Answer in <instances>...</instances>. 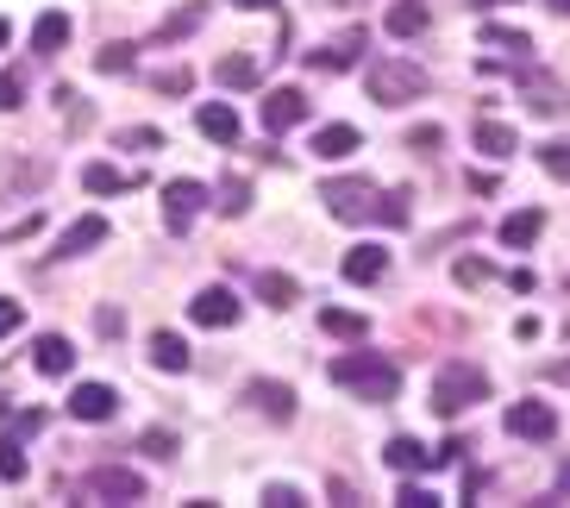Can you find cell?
I'll list each match as a JSON object with an SVG mask.
<instances>
[{"label": "cell", "instance_id": "obj_1", "mask_svg": "<svg viewBox=\"0 0 570 508\" xmlns=\"http://www.w3.org/2000/svg\"><path fill=\"white\" fill-rule=\"evenodd\" d=\"M320 202L332 220H345V227H408L414 220V195L408 189H376L364 177H332L320 182Z\"/></svg>", "mask_w": 570, "mask_h": 508}, {"label": "cell", "instance_id": "obj_2", "mask_svg": "<svg viewBox=\"0 0 570 508\" xmlns=\"http://www.w3.org/2000/svg\"><path fill=\"white\" fill-rule=\"evenodd\" d=\"M332 383H339V389H351L357 402H396V396H401V371L383 352H345V358H332Z\"/></svg>", "mask_w": 570, "mask_h": 508}, {"label": "cell", "instance_id": "obj_3", "mask_svg": "<svg viewBox=\"0 0 570 508\" xmlns=\"http://www.w3.org/2000/svg\"><path fill=\"white\" fill-rule=\"evenodd\" d=\"M364 88H371L376 107H408L426 95V70H414L408 57H376L371 70H364Z\"/></svg>", "mask_w": 570, "mask_h": 508}, {"label": "cell", "instance_id": "obj_4", "mask_svg": "<svg viewBox=\"0 0 570 508\" xmlns=\"http://www.w3.org/2000/svg\"><path fill=\"white\" fill-rule=\"evenodd\" d=\"M489 396V377L476 371V364H446L439 371V383H433V414H446V421H458L464 408H476Z\"/></svg>", "mask_w": 570, "mask_h": 508}, {"label": "cell", "instance_id": "obj_5", "mask_svg": "<svg viewBox=\"0 0 570 508\" xmlns=\"http://www.w3.org/2000/svg\"><path fill=\"white\" fill-rule=\"evenodd\" d=\"M82 496H95V503H145L150 489L138 471H125V464H95L88 477H82Z\"/></svg>", "mask_w": 570, "mask_h": 508}, {"label": "cell", "instance_id": "obj_6", "mask_svg": "<svg viewBox=\"0 0 570 508\" xmlns=\"http://www.w3.org/2000/svg\"><path fill=\"white\" fill-rule=\"evenodd\" d=\"M207 202H214V195H207L195 177L163 182V227H170V232H189V227H195V214H201Z\"/></svg>", "mask_w": 570, "mask_h": 508}, {"label": "cell", "instance_id": "obj_7", "mask_svg": "<svg viewBox=\"0 0 570 508\" xmlns=\"http://www.w3.org/2000/svg\"><path fill=\"white\" fill-rule=\"evenodd\" d=\"M245 402L257 408V414H270L276 427H289V421H295V389H289V383L257 377V383H245Z\"/></svg>", "mask_w": 570, "mask_h": 508}, {"label": "cell", "instance_id": "obj_8", "mask_svg": "<svg viewBox=\"0 0 570 508\" xmlns=\"http://www.w3.org/2000/svg\"><path fill=\"white\" fill-rule=\"evenodd\" d=\"M189 314H195V327H239V295L232 289H201L195 302H189Z\"/></svg>", "mask_w": 570, "mask_h": 508}, {"label": "cell", "instance_id": "obj_9", "mask_svg": "<svg viewBox=\"0 0 570 508\" xmlns=\"http://www.w3.org/2000/svg\"><path fill=\"white\" fill-rule=\"evenodd\" d=\"M508 433H514V439H551V433H558V408L551 402H514L508 408Z\"/></svg>", "mask_w": 570, "mask_h": 508}, {"label": "cell", "instance_id": "obj_10", "mask_svg": "<svg viewBox=\"0 0 570 508\" xmlns=\"http://www.w3.org/2000/svg\"><path fill=\"white\" fill-rule=\"evenodd\" d=\"M307 120V95L301 88H270L264 95V132H289Z\"/></svg>", "mask_w": 570, "mask_h": 508}, {"label": "cell", "instance_id": "obj_11", "mask_svg": "<svg viewBox=\"0 0 570 508\" xmlns=\"http://www.w3.org/2000/svg\"><path fill=\"white\" fill-rule=\"evenodd\" d=\"M70 414H75V421H113V414H120V396H113L107 383H75V389H70Z\"/></svg>", "mask_w": 570, "mask_h": 508}, {"label": "cell", "instance_id": "obj_12", "mask_svg": "<svg viewBox=\"0 0 570 508\" xmlns=\"http://www.w3.org/2000/svg\"><path fill=\"white\" fill-rule=\"evenodd\" d=\"M364 51H371V38H364V32H339L332 45L307 51V63H314V70H351V63H364Z\"/></svg>", "mask_w": 570, "mask_h": 508}, {"label": "cell", "instance_id": "obj_13", "mask_svg": "<svg viewBox=\"0 0 570 508\" xmlns=\"http://www.w3.org/2000/svg\"><path fill=\"white\" fill-rule=\"evenodd\" d=\"M32 364H38V377H70L75 371V346L63 332H45L38 346H32Z\"/></svg>", "mask_w": 570, "mask_h": 508}, {"label": "cell", "instance_id": "obj_14", "mask_svg": "<svg viewBox=\"0 0 570 508\" xmlns=\"http://www.w3.org/2000/svg\"><path fill=\"white\" fill-rule=\"evenodd\" d=\"M195 126H201V138H214V145H232V138H239V113H232L226 101H207V107L195 113Z\"/></svg>", "mask_w": 570, "mask_h": 508}, {"label": "cell", "instance_id": "obj_15", "mask_svg": "<svg viewBox=\"0 0 570 508\" xmlns=\"http://www.w3.org/2000/svg\"><path fill=\"white\" fill-rule=\"evenodd\" d=\"M150 364L182 377V371H189V339H182V332H150Z\"/></svg>", "mask_w": 570, "mask_h": 508}, {"label": "cell", "instance_id": "obj_16", "mask_svg": "<svg viewBox=\"0 0 570 508\" xmlns=\"http://www.w3.org/2000/svg\"><path fill=\"white\" fill-rule=\"evenodd\" d=\"M214 82H220V88H257V82H264V70H257V57L232 51V57H220V63H214Z\"/></svg>", "mask_w": 570, "mask_h": 508}, {"label": "cell", "instance_id": "obj_17", "mask_svg": "<svg viewBox=\"0 0 570 508\" xmlns=\"http://www.w3.org/2000/svg\"><path fill=\"white\" fill-rule=\"evenodd\" d=\"M339 270H345V282H376L389 270V252H383V245H357V252H345Z\"/></svg>", "mask_w": 570, "mask_h": 508}, {"label": "cell", "instance_id": "obj_18", "mask_svg": "<svg viewBox=\"0 0 570 508\" xmlns=\"http://www.w3.org/2000/svg\"><path fill=\"white\" fill-rule=\"evenodd\" d=\"M476 152L501 164V157L521 152V138H514V126H501V120H476Z\"/></svg>", "mask_w": 570, "mask_h": 508}, {"label": "cell", "instance_id": "obj_19", "mask_svg": "<svg viewBox=\"0 0 570 508\" xmlns=\"http://www.w3.org/2000/svg\"><path fill=\"white\" fill-rule=\"evenodd\" d=\"M383 458H389V471H401V477H408V471H426V464H433V452H426L421 439H408V433H396V439L383 446Z\"/></svg>", "mask_w": 570, "mask_h": 508}, {"label": "cell", "instance_id": "obj_20", "mask_svg": "<svg viewBox=\"0 0 570 508\" xmlns=\"http://www.w3.org/2000/svg\"><path fill=\"white\" fill-rule=\"evenodd\" d=\"M100 239H107V220H100V214H82V220L63 232V245H57V252H63V257H82V252H95Z\"/></svg>", "mask_w": 570, "mask_h": 508}, {"label": "cell", "instance_id": "obj_21", "mask_svg": "<svg viewBox=\"0 0 570 508\" xmlns=\"http://www.w3.org/2000/svg\"><path fill=\"white\" fill-rule=\"evenodd\" d=\"M539 227H546V214H539V207H521V214H508V220H501V245L526 252V245L539 239Z\"/></svg>", "mask_w": 570, "mask_h": 508}, {"label": "cell", "instance_id": "obj_22", "mask_svg": "<svg viewBox=\"0 0 570 508\" xmlns=\"http://www.w3.org/2000/svg\"><path fill=\"white\" fill-rule=\"evenodd\" d=\"M357 145H364V138H357V126H320V132H314V157H326V164L351 157Z\"/></svg>", "mask_w": 570, "mask_h": 508}, {"label": "cell", "instance_id": "obj_23", "mask_svg": "<svg viewBox=\"0 0 570 508\" xmlns=\"http://www.w3.org/2000/svg\"><path fill=\"white\" fill-rule=\"evenodd\" d=\"M426 20H433L426 0H396V7H389V38H421Z\"/></svg>", "mask_w": 570, "mask_h": 508}, {"label": "cell", "instance_id": "obj_24", "mask_svg": "<svg viewBox=\"0 0 570 508\" xmlns=\"http://www.w3.org/2000/svg\"><path fill=\"white\" fill-rule=\"evenodd\" d=\"M63 45H70V20H63V13H45V20L32 26V51H38V57H57Z\"/></svg>", "mask_w": 570, "mask_h": 508}, {"label": "cell", "instance_id": "obj_25", "mask_svg": "<svg viewBox=\"0 0 570 508\" xmlns=\"http://www.w3.org/2000/svg\"><path fill=\"white\" fill-rule=\"evenodd\" d=\"M257 295H264L270 307H295L301 302V282L282 277V270H257Z\"/></svg>", "mask_w": 570, "mask_h": 508}, {"label": "cell", "instance_id": "obj_26", "mask_svg": "<svg viewBox=\"0 0 570 508\" xmlns=\"http://www.w3.org/2000/svg\"><path fill=\"white\" fill-rule=\"evenodd\" d=\"M201 20H207V0H189V7L175 13V20H163V26H157V38H150V45H175V38H189Z\"/></svg>", "mask_w": 570, "mask_h": 508}, {"label": "cell", "instance_id": "obj_27", "mask_svg": "<svg viewBox=\"0 0 570 508\" xmlns=\"http://www.w3.org/2000/svg\"><path fill=\"white\" fill-rule=\"evenodd\" d=\"M82 189H88V195H125V189H132V177H125V170H113V164H88V170H82Z\"/></svg>", "mask_w": 570, "mask_h": 508}, {"label": "cell", "instance_id": "obj_28", "mask_svg": "<svg viewBox=\"0 0 570 508\" xmlns=\"http://www.w3.org/2000/svg\"><path fill=\"white\" fill-rule=\"evenodd\" d=\"M320 327L339 332V339H364V332H371V320H364V314H351V307H326Z\"/></svg>", "mask_w": 570, "mask_h": 508}, {"label": "cell", "instance_id": "obj_29", "mask_svg": "<svg viewBox=\"0 0 570 508\" xmlns=\"http://www.w3.org/2000/svg\"><path fill=\"white\" fill-rule=\"evenodd\" d=\"M25 471H32V464H25V446L7 433V439H0V483H25Z\"/></svg>", "mask_w": 570, "mask_h": 508}, {"label": "cell", "instance_id": "obj_30", "mask_svg": "<svg viewBox=\"0 0 570 508\" xmlns=\"http://www.w3.org/2000/svg\"><path fill=\"white\" fill-rule=\"evenodd\" d=\"M483 45H496V51H514V57L533 51V38H526V32H514V26H483Z\"/></svg>", "mask_w": 570, "mask_h": 508}, {"label": "cell", "instance_id": "obj_31", "mask_svg": "<svg viewBox=\"0 0 570 508\" xmlns=\"http://www.w3.org/2000/svg\"><path fill=\"white\" fill-rule=\"evenodd\" d=\"M539 164H546V177L570 182V145H565V138H551V145H539Z\"/></svg>", "mask_w": 570, "mask_h": 508}, {"label": "cell", "instance_id": "obj_32", "mask_svg": "<svg viewBox=\"0 0 570 508\" xmlns=\"http://www.w3.org/2000/svg\"><path fill=\"white\" fill-rule=\"evenodd\" d=\"M100 76H132V45H107V51L95 57Z\"/></svg>", "mask_w": 570, "mask_h": 508}, {"label": "cell", "instance_id": "obj_33", "mask_svg": "<svg viewBox=\"0 0 570 508\" xmlns=\"http://www.w3.org/2000/svg\"><path fill=\"white\" fill-rule=\"evenodd\" d=\"M245 207H251V182H245V177H232V182L220 189V214H232V220H239Z\"/></svg>", "mask_w": 570, "mask_h": 508}, {"label": "cell", "instance_id": "obj_34", "mask_svg": "<svg viewBox=\"0 0 570 508\" xmlns=\"http://www.w3.org/2000/svg\"><path fill=\"white\" fill-rule=\"evenodd\" d=\"M120 145H125V152H163V132H157V126H125Z\"/></svg>", "mask_w": 570, "mask_h": 508}, {"label": "cell", "instance_id": "obj_35", "mask_svg": "<svg viewBox=\"0 0 570 508\" xmlns=\"http://www.w3.org/2000/svg\"><path fill=\"white\" fill-rule=\"evenodd\" d=\"M45 177H50V164H45V157H25L20 170L7 177V195H13V189H32V182H45Z\"/></svg>", "mask_w": 570, "mask_h": 508}, {"label": "cell", "instance_id": "obj_36", "mask_svg": "<svg viewBox=\"0 0 570 508\" xmlns=\"http://www.w3.org/2000/svg\"><path fill=\"white\" fill-rule=\"evenodd\" d=\"M150 88H157V95H189V88H195V76H189V70H157V76H150Z\"/></svg>", "mask_w": 570, "mask_h": 508}, {"label": "cell", "instance_id": "obj_37", "mask_svg": "<svg viewBox=\"0 0 570 508\" xmlns=\"http://www.w3.org/2000/svg\"><path fill=\"white\" fill-rule=\"evenodd\" d=\"M25 101V76L20 70H0V113H13Z\"/></svg>", "mask_w": 570, "mask_h": 508}, {"label": "cell", "instance_id": "obj_38", "mask_svg": "<svg viewBox=\"0 0 570 508\" xmlns=\"http://www.w3.org/2000/svg\"><path fill=\"white\" fill-rule=\"evenodd\" d=\"M138 452L145 458H175V433H163V427H150L145 439H138Z\"/></svg>", "mask_w": 570, "mask_h": 508}, {"label": "cell", "instance_id": "obj_39", "mask_svg": "<svg viewBox=\"0 0 570 508\" xmlns=\"http://www.w3.org/2000/svg\"><path fill=\"white\" fill-rule=\"evenodd\" d=\"M264 508H301L295 483H264Z\"/></svg>", "mask_w": 570, "mask_h": 508}, {"label": "cell", "instance_id": "obj_40", "mask_svg": "<svg viewBox=\"0 0 570 508\" xmlns=\"http://www.w3.org/2000/svg\"><path fill=\"white\" fill-rule=\"evenodd\" d=\"M439 145H446V132H439V126H414V132H408V152H426V157H433Z\"/></svg>", "mask_w": 570, "mask_h": 508}, {"label": "cell", "instance_id": "obj_41", "mask_svg": "<svg viewBox=\"0 0 570 508\" xmlns=\"http://www.w3.org/2000/svg\"><path fill=\"white\" fill-rule=\"evenodd\" d=\"M396 503H401V508H439V496H433V489H421V483H401Z\"/></svg>", "mask_w": 570, "mask_h": 508}, {"label": "cell", "instance_id": "obj_42", "mask_svg": "<svg viewBox=\"0 0 570 508\" xmlns=\"http://www.w3.org/2000/svg\"><path fill=\"white\" fill-rule=\"evenodd\" d=\"M451 277H458V282H483V277H489V264H483V257H458Z\"/></svg>", "mask_w": 570, "mask_h": 508}, {"label": "cell", "instance_id": "obj_43", "mask_svg": "<svg viewBox=\"0 0 570 508\" xmlns=\"http://www.w3.org/2000/svg\"><path fill=\"white\" fill-rule=\"evenodd\" d=\"M95 327L107 332V339H120V332H125V314H120V307H100V314H95Z\"/></svg>", "mask_w": 570, "mask_h": 508}, {"label": "cell", "instance_id": "obj_44", "mask_svg": "<svg viewBox=\"0 0 570 508\" xmlns=\"http://www.w3.org/2000/svg\"><path fill=\"white\" fill-rule=\"evenodd\" d=\"M25 327V307L20 302H0V339H7V332H20Z\"/></svg>", "mask_w": 570, "mask_h": 508}, {"label": "cell", "instance_id": "obj_45", "mask_svg": "<svg viewBox=\"0 0 570 508\" xmlns=\"http://www.w3.org/2000/svg\"><path fill=\"white\" fill-rule=\"evenodd\" d=\"M45 427V408H25L20 421H13V439H25V433H38Z\"/></svg>", "mask_w": 570, "mask_h": 508}, {"label": "cell", "instance_id": "obj_46", "mask_svg": "<svg viewBox=\"0 0 570 508\" xmlns=\"http://www.w3.org/2000/svg\"><path fill=\"white\" fill-rule=\"evenodd\" d=\"M458 458H464V439H446V446L433 452V464H458Z\"/></svg>", "mask_w": 570, "mask_h": 508}, {"label": "cell", "instance_id": "obj_47", "mask_svg": "<svg viewBox=\"0 0 570 508\" xmlns=\"http://www.w3.org/2000/svg\"><path fill=\"white\" fill-rule=\"evenodd\" d=\"M232 7H239V13H270L276 0H232Z\"/></svg>", "mask_w": 570, "mask_h": 508}, {"label": "cell", "instance_id": "obj_48", "mask_svg": "<svg viewBox=\"0 0 570 508\" xmlns=\"http://www.w3.org/2000/svg\"><path fill=\"white\" fill-rule=\"evenodd\" d=\"M546 377H551V383H570V358H565V364H551Z\"/></svg>", "mask_w": 570, "mask_h": 508}, {"label": "cell", "instance_id": "obj_49", "mask_svg": "<svg viewBox=\"0 0 570 508\" xmlns=\"http://www.w3.org/2000/svg\"><path fill=\"white\" fill-rule=\"evenodd\" d=\"M558 496H570V458L558 464Z\"/></svg>", "mask_w": 570, "mask_h": 508}, {"label": "cell", "instance_id": "obj_50", "mask_svg": "<svg viewBox=\"0 0 570 508\" xmlns=\"http://www.w3.org/2000/svg\"><path fill=\"white\" fill-rule=\"evenodd\" d=\"M546 7H551V13H565V20H570V0H546Z\"/></svg>", "mask_w": 570, "mask_h": 508}, {"label": "cell", "instance_id": "obj_51", "mask_svg": "<svg viewBox=\"0 0 570 508\" xmlns=\"http://www.w3.org/2000/svg\"><path fill=\"white\" fill-rule=\"evenodd\" d=\"M7 38H13V32H7V20H0V45H7Z\"/></svg>", "mask_w": 570, "mask_h": 508}, {"label": "cell", "instance_id": "obj_52", "mask_svg": "<svg viewBox=\"0 0 570 508\" xmlns=\"http://www.w3.org/2000/svg\"><path fill=\"white\" fill-rule=\"evenodd\" d=\"M326 7H357V0H326Z\"/></svg>", "mask_w": 570, "mask_h": 508}]
</instances>
